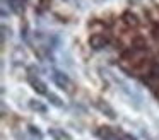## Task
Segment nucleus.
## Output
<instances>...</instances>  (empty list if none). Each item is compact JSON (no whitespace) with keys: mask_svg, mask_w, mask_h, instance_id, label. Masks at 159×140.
I'll list each match as a JSON object with an SVG mask.
<instances>
[{"mask_svg":"<svg viewBox=\"0 0 159 140\" xmlns=\"http://www.w3.org/2000/svg\"><path fill=\"white\" fill-rule=\"evenodd\" d=\"M29 106H31V109H34V111H38V113H43V115L48 111L46 104H43L41 101H36V99H31V101H29Z\"/></svg>","mask_w":159,"mask_h":140,"instance_id":"obj_4","label":"nucleus"},{"mask_svg":"<svg viewBox=\"0 0 159 140\" xmlns=\"http://www.w3.org/2000/svg\"><path fill=\"white\" fill-rule=\"evenodd\" d=\"M53 82L62 89L70 87V79L65 74H62V72H53Z\"/></svg>","mask_w":159,"mask_h":140,"instance_id":"obj_1","label":"nucleus"},{"mask_svg":"<svg viewBox=\"0 0 159 140\" xmlns=\"http://www.w3.org/2000/svg\"><path fill=\"white\" fill-rule=\"evenodd\" d=\"M48 133L53 137L55 140H72V137L69 135L67 132H63V130H57V128H50Z\"/></svg>","mask_w":159,"mask_h":140,"instance_id":"obj_3","label":"nucleus"},{"mask_svg":"<svg viewBox=\"0 0 159 140\" xmlns=\"http://www.w3.org/2000/svg\"><path fill=\"white\" fill-rule=\"evenodd\" d=\"M29 130H31V133H33V135H38V137H41V132H38V130H39L38 126H33V125H31V126H29Z\"/></svg>","mask_w":159,"mask_h":140,"instance_id":"obj_6","label":"nucleus"},{"mask_svg":"<svg viewBox=\"0 0 159 140\" xmlns=\"http://www.w3.org/2000/svg\"><path fill=\"white\" fill-rule=\"evenodd\" d=\"M29 84L33 85V87H34V91H38L39 94H48V91H46V84L45 82L41 80V79H38V77H29Z\"/></svg>","mask_w":159,"mask_h":140,"instance_id":"obj_2","label":"nucleus"},{"mask_svg":"<svg viewBox=\"0 0 159 140\" xmlns=\"http://www.w3.org/2000/svg\"><path fill=\"white\" fill-rule=\"evenodd\" d=\"M46 97H48L50 104H53L55 108H63V101L55 94V92H48V94H46Z\"/></svg>","mask_w":159,"mask_h":140,"instance_id":"obj_5","label":"nucleus"}]
</instances>
